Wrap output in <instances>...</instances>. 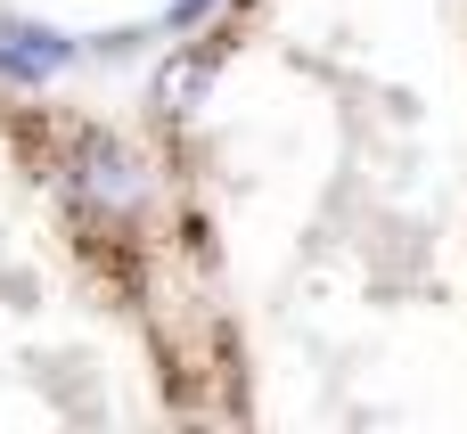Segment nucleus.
Wrapping results in <instances>:
<instances>
[{"label": "nucleus", "instance_id": "20e7f679", "mask_svg": "<svg viewBox=\"0 0 467 434\" xmlns=\"http://www.w3.org/2000/svg\"><path fill=\"white\" fill-rule=\"evenodd\" d=\"M205 8H213V0H172V16H164V25H197Z\"/></svg>", "mask_w": 467, "mask_h": 434}, {"label": "nucleus", "instance_id": "f257e3e1", "mask_svg": "<svg viewBox=\"0 0 467 434\" xmlns=\"http://www.w3.org/2000/svg\"><path fill=\"white\" fill-rule=\"evenodd\" d=\"M66 66H74V33L41 25V16H8L0 25V74L8 82H49Z\"/></svg>", "mask_w": 467, "mask_h": 434}, {"label": "nucleus", "instance_id": "f03ea898", "mask_svg": "<svg viewBox=\"0 0 467 434\" xmlns=\"http://www.w3.org/2000/svg\"><path fill=\"white\" fill-rule=\"evenodd\" d=\"M74 181H82L99 205H131V197H140V156H131L115 131H82V140H74Z\"/></svg>", "mask_w": 467, "mask_h": 434}, {"label": "nucleus", "instance_id": "7ed1b4c3", "mask_svg": "<svg viewBox=\"0 0 467 434\" xmlns=\"http://www.w3.org/2000/svg\"><path fill=\"white\" fill-rule=\"evenodd\" d=\"M205 82H213V66H205V49H181V57H172V66L156 74V107H164V115H189Z\"/></svg>", "mask_w": 467, "mask_h": 434}]
</instances>
